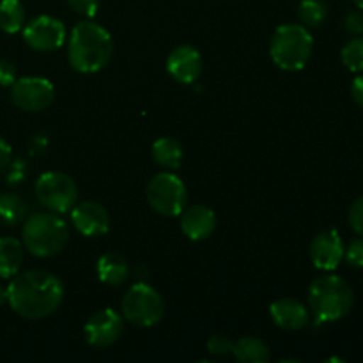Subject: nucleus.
I'll return each mask as SVG.
<instances>
[{
	"instance_id": "26",
	"label": "nucleus",
	"mask_w": 363,
	"mask_h": 363,
	"mask_svg": "<svg viewBox=\"0 0 363 363\" xmlns=\"http://www.w3.org/2000/svg\"><path fill=\"white\" fill-rule=\"evenodd\" d=\"M234 342L227 335H215L208 340V351L215 357H227L233 354Z\"/></svg>"
},
{
	"instance_id": "35",
	"label": "nucleus",
	"mask_w": 363,
	"mask_h": 363,
	"mask_svg": "<svg viewBox=\"0 0 363 363\" xmlns=\"http://www.w3.org/2000/svg\"><path fill=\"white\" fill-rule=\"evenodd\" d=\"M353 4L358 7V9H363V0H353Z\"/></svg>"
},
{
	"instance_id": "17",
	"label": "nucleus",
	"mask_w": 363,
	"mask_h": 363,
	"mask_svg": "<svg viewBox=\"0 0 363 363\" xmlns=\"http://www.w3.org/2000/svg\"><path fill=\"white\" fill-rule=\"evenodd\" d=\"M96 272H98V279L110 287L123 286L130 279V266H128V261L121 254H116V252L103 254L98 259Z\"/></svg>"
},
{
	"instance_id": "1",
	"label": "nucleus",
	"mask_w": 363,
	"mask_h": 363,
	"mask_svg": "<svg viewBox=\"0 0 363 363\" xmlns=\"http://www.w3.org/2000/svg\"><path fill=\"white\" fill-rule=\"evenodd\" d=\"M64 300V284L46 269H28L13 277L7 286V303L25 319L48 318Z\"/></svg>"
},
{
	"instance_id": "22",
	"label": "nucleus",
	"mask_w": 363,
	"mask_h": 363,
	"mask_svg": "<svg viewBox=\"0 0 363 363\" xmlns=\"http://www.w3.org/2000/svg\"><path fill=\"white\" fill-rule=\"evenodd\" d=\"M25 27V7L20 0H2L0 2V30L6 34H16Z\"/></svg>"
},
{
	"instance_id": "32",
	"label": "nucleus",
	"mask_w": 363,
	"mask_h": 363,
	"mask_svg": "<svg viewBox=\"0 0 363 363\" xmlns=\"http://www.w3.org/2000/svg\"><path fill=\"white\" fill-rule=\"evenodd\" d=\"M351 94H353L354 101L363 108V74H358L353 80V84H351Z\"/></svg>"
},
{
	"instance_id": "4",
	"label": "nucleus",
	"mask_w": 363,
	"mask_h": 363,
	"mask_svg": "<svg viewBox=\"0 0 363 363\" xmlns=\"http://www.w3.org/2000/svg\"><path fill=\"white\" fill-rule=\"evenodd\" d=\"M69 229L57 213H38L25 222L21 243L34 257H53L66 248Z\"/></svg>"
},
{
	"instance_id": "7",
	"label": "nucleus",
	"mask_w": 363,
	"mask_h": 363,
	"mask_svg": "<svg viewBox=\"0 0 363 363\" xmlns=\"http://www.w3.org/2000/svg\"><path fill=\"white\" fill-rule=\"evenodd\" d=\"M35 197L48 211L62 215L73 209L78 199V186L71 176L50 170L35 181Z\"/></svg>"
},
{
	"instance_id": "19",
	"label": "nucleus",
	"mask_w": 363,
	"mask_h": 363,
	"mask_svg": "<svg viewBox=\"0 0 363 363\" xmlns=\"http://www.w3.org/2000/svg\"><path fill=\"white\" fill-rule=\"evenodd\" d=\"M152 158L163 169L176 170L183 162V147L176 138L162 137L152 144Z\"/></svg>"
},
{
	"instance_id": "27",
	"label": "nucleus",
	"mask_w": 363,
	"mask_h": 363,
	"mask_svg": "<svg viewBox=\"0 0 363 363\" xmlns=\"http://www.w3.org/2000/svg\"><path fill=\"white\" fill-rule=\"evenodd\" d=\"M347 220H350V225L354 230V234L363 238V195L351 204Z\"/></svg>"
},
{
	"instance_id": "18",
	"label": "nucleus",
	"mask_w": 363,
	"mask_h": 363,
	"mask_svg": "<svg viewBox=\"0 0 363 363\" xmlns=\"http://www.w3.org/2000/svg\"><path fill=\"white\" fill-rule=\"evenodd\" d=\"M23 264V243L16 238H0V279H13Z\"/></svg>"
},
{
	"instance_id": "33",
	"label": "nucleus",
	"mask_w": 363,
	"mask_h": 363,
	"mask_svg": "<svg viewBox=\"0 0 363 363\" xmlns=\"http://www.w3.org/2000/svg\"><path fill=\"white\" fill-rule=\"evenodd\" d=\"M11 165V163H9ZM23 163L21 162H16L11 165V172H9V183H20L21 179H23L25 172H23Z\"/></svg>"
},
{
	"instance_id": "20",
	"label": "nucleus",
	"mask_w": 363,
	"mask_h": 363,
	"mask_svg": "<svg viewBox=\"0 0 363 363\" xmlns=\"http://www.w3.org/2000/svg\"><path fill=\"white\" fill-rule=\"evenodd\" d=\"M233 354L238 362L243 363H264L269 360L268 346L255 337H243L234 342Z\"/></svg>"
},
{
	"instance_id": "24",
	"label": "nucleus",
	"mask_w": 363,
	"mask_h": 363,
	"mask_svg": "<svg viewBox=\"0 0 363 363\" xmlns=\"http://www.w3.org/2000/svg\"><path fill=\"white\" fill-rule=\"evenodd\" d=\"M340 57L347 69L353 73H363V38H354L346 43Z\"/></svg>"
},
{
	"instance_id": "11",
	"label": "nucleus",
	"mask_w": 363,
	"mask_h": 363,
	"mask_svg": "<svg viewBox=\"0 0 363 363\" xmlns=\"http://www.w3.org/2000/svg\"><path fill=\"white\" fill-rule=\"evenodd\" d=\"M124 321L119 312L113 308H103L92 314L84 326V335L87 342L94 347L112 346L123 335Z\"/></svg>"
},
{
	"instance_id": "15",
	"label": "nucleus",
	"mask_w": 363,
	"mask_h": 363,
	"mask_svg": "<svg viewBox=\"0 0 363 363\" xmlns=\"http://www.w3.org/2000/svg\"><path fill=\"white\" fill-rule=\"evenodd\" d=\"M216 215L206 206H191L181 213V230L191 241H204L215 233Z\"/></svg>"
},
{
	"instance_id": "10",
	"label": "nucleus",
	"mask_w": 363,
	"mask_h": 363,
	"mask_svg": "<svg viewBox=\"0 0 363 363\" xmlns=\"http://www.w3.org/2000/svg\"><path fill=\"white\" fill-rule=\"evenodd\" d=\"M23 41L38 52H53L66 43V27L59 18L43 14L25 25Z\"/></svg>"
},
{
	"instance_id": "12",
	"label": "nucleus",
	"mask_w": 363,
	"mask_h": 363,
	"mask_svg": "<svg viewBox=\"0 0 363 363\" xmlns=\"http://www.w3.org/2000/svg\"><path fill=\"white\" fill-rule=\"evenodd\" d=\"M312 264L321 272H333L344 259V243L335 229H328L314 236L308 247Z\"/></svg>"
},
{
	"instance_id": "16",
	"label": "nucleus",
	"mask_w": 363,
	"mask_h": 363,
	"mask_svg": "<svg viewBox=\"0 0 363 363\" xmlns=\"http://www.w3.org/2000/svg\"><path fill=\"white\" fill-rule=\"evenodd\" d=\"M269 314L279 328L289 330V332H296L308 325L307 307L294 298H280V300L273 301L269 307Z\"/></svg>"
},
{
	"instance_id": "13",
	"label": "nucleus",
	"mask_w": 363,
	"mask_h": 363,
	"mask_svg": "<svg viewBox=\"0 0 363 363\" xmlns=\"http://www.w3.org/2000/svg\"><path fill=\"white\" fill-rule=\"evenodd\" d=\"M71 222L74 229L87 238L103 236L110 230V215L103 204L96 201H84L71 209Z\"/></svg>"
},
{
	"instance_id": "31",
	"label": "nucleus",
	"mask_w": 363,
	"mask_h": 363,
	"mask_svg": "<svg viewBox=\"0 0 363 363\" xmlns=\"http://www.w3.org/2000/svg\"><path fill=\"white\" fill-rule=\"evenodd\" d=\"M11 160H13V147L0 137V172L9 167Z\"/></svg>"
},
{
	"instance_id": "30",
	"label": "nucleus",
	"mask_w": 363,
	"mask_h": 363,
	"mask_svg": "<svg viewBox=\"0 0 363 363\" xmlns=\"http://www.w3.org/2000/svg\"><path fill=\"white\" fill-rule=\"evenodd\" d=\"M346 28L347 32L354 35L363 34V14L362 13H351L346 16Z\"/></svg>"
},
{
	"instance_id": "3",
	"label": "nucleus",
	"mask_w": 363,
	"mask_h": 363,
	"mask_svg": "<svg viewBox=\"0 0 363 363\" xmlns=\"http://www.w3.org/2000/svg\"><path fill=\"white\" fill-rule=\"evenodd\" d=\"M354 305L350 284L337 275H321L308 287V307L318 323H335L346 318Z\"/></svg>"
},
{
	"instance_id": "25",
	"label": "nucleus",
	"mask_w": 363,
	"mask_h": 363,
	"mask_svg": "<svg viewBox=\"0 0 363 363\" xmlns=\"http://www.w3.org/2000/svg\"><path fill=\"white\" fill-rule=\"evenodd\" d=\"M344 259L353 268H363V238H357L344 248Z\"/></svg>"
},
{
	"instance_id": "6",
	"label": "nucleus",
	"mask_w": 363,
	"mask_h": 363,
	"mask_svg": "<svg viewBox=\"0 0 363 363\" xmlns=\"http://www.w3.org/2000/svg\"><path fill=\"white\" fill-rule=\"evenodd\" d=\"M121 305H123L124 319L142 328L158 325L165 315V300L149 284L140 282L131 286L124 293Z\"/></svg>"
},
{
	"instance_id": "29",
	"label": "nucleus",
	"mask_w": 363,
	"mask_h": 363,
	"mask_svg": "<svg viewBox=\"0 0 363 363\" xmlns=\"http://www.w3.org/2000/svg\"><path fill=\"white\" fill-rule=\"evenodd\" d=\"M16 82V67L11 60L0 59V87H11Z\"/></svg>"
},
{
	"instance_id": "9",
	"label": "nucleus",
	"mask_w": 363,
	"mask_h": 363,
	"mask_svg": "<svg viewBox=\"0 0 363 363\" xmlns=\"http://www.w3.org/2000/svg\"><path fill=\"white\" fill-rule=\"evenodd\" d=\"M11 99L25 112H43L55 99V89L52 82L41 77L16 78L11 85Z\"/></svg>"
},
{
	"instance_id": "23",
	"label": "nucleus",
	"mask_w": 363,
	"mask_h": 363,
	"mask_svg": "<svg viewBox=\"0 0 363 363\" xmlns=\"http://www.w3.org/2000/svg\"><path fill=\"white\" fill-rule=\"evenodd\" d=\"M298 13L305 27H319L328 18V4L326 0H301Z\"/></svg>"
},
{
	"instance_id": "21",
	"label": "nucleus",
	"mask_w": 363,
	"mask_h": 363,
	"mask_svg": "<svg viewBox=\"0 0 363 363\" xmlns=\"http://www.w3.org/2000/svg\"><path fill=\"white\" fill-rule=\"evenodd\" d=\"M28 206L20 195L0 194V223L6 227H14L21 223L27 216Z\"/></svg>"
},
{
	"instance_id": "28",
	"label": "nucleus",
	"mask_w": 363,
	"mask_h": 363,
	"mask_svg": "<svg viewBox=\"0 0 363 363\" xmlns=\"http://www.w3.org/2000/svg\"><path fill=\"white\" fill-rule=\"evenodd\" d=\"M71 9L84 18H94L99 9V0H67Z\"/></svg>"
},
{
	"instance_id": "36",
	"label": "nucleus",
	"mask_w": 363,
	"mask_h": 363,
	"mask_svg": "<svg viewBox=\"0 0 363 363\" xmlns=\"http://www.w3.org/2000/svg\"><path fill=\"white\" fill-rule=\"evenodd\" d=\"M326 362H344V360H340V358H330V360H326Z\"/></svg>"
},
{
	"instance_id": "34",
	"label": "nucleus",
	"mask_w": 363,
	"mask_h": 363,
	"mask_svg": "<svg viewBox=\"0 0 363 363\" xmlns=\"http://www.w3.org/2000/svg\"><path fill=\"white\" fill-rule=\"evenodd\" d=\"M4 303H7V287L0 286V307H2Z\"/></svg>"
},
{
	"instance_id": "2",
	"label": "nucleus",
	"mask_w": 363,
	"mask_h": 363,
	"mask_svg": "<svg viewBox=\"0 0 363 363\" xmlns=\"http://www.w3.org/2000/svg\"><path fill=\"white\" fill-rule=\"evenodd\" d=\"M113 53L112 35L94 21H80L73 27L67 45L69 66L78 73H98Z\"/></svg>"
},
{
	"instance_id": "8",
	"label": "nucleus",
	"mask_w": 363,
	"mask_h": 363,
	"mask_svg": "<svg viewBox=\"0 0 363 363\" xmlns=\"http://www.w3.org/2000/svg\"><path fill=\"white\" fill-rule=\"evenodd\" d=\"M186 186L176 174L160 172L149 181L147 202L158 215L179 216L186 208Z\"/></svg>"
},
{
	"instance_id": "5",
	"label": "nucleus",
	"mask_w": 363,
	"mask_h": 363,
	"mask_svg": "<svg viewBox=\"0 0 363 363\" xmlns=\"http://www.w3.org/2000/svg\"><path fill=\"white\" fill-rule=\"evenodd\" d=\"M314 48V39L307 27L287 23L277 28L269 41L272 60L284 71H300L307 66Z\"/></svg>"
},
{
	"instance_id": "14",
	"label": "nucleus",
	"mask_w": 363,
	"mask_h": 363,
	"mask_svg": "<svg viewBox=\"0 0 363 363\" xmlns=\"http://www.w3.org/2000/svg\"><path fill=\"white\" fill-rule=\"evenodd\" d=\"M202 55L195 46L181 45L170 52L167 57V71L170 77L179 84H194L199 80L202 73Z\"/></svg>"
}]
</instances>
